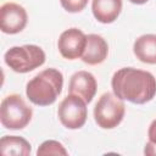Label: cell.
I'll use <instances>...</instances> for the list:
<instances>
[{
  "instance_id": "obj_5",
  "label": "cell",
  "mask_w": 156,
  "mask_h": 156,
  "mask_svg": "<svg viewBox=\"0 0 156 156\" xmlns=\"http://www.w3.org/2000/svg\"><path fill=\"white\" fill-rule=\"evenodd\" d=\"M126 113V106L122 99L113 93H104L94 107V119L102 129L117 127Z\"/></svg>"
},
{
  "instance_id": "obj_14",
  "label": "cell",
  "mask_w": 156,
  "mask_h": 156,
  "mask_svg": "<svg viewBox=\"0 0 156 156\" xmlns=\"http://www.w3.org/2000/svg\"><path fill=\"white\" fill-rule=\"evenodd\" d=\"M68 152L65 146L56 140H46L44 141L37 150V155H63L66 156Z\"/></svg>"
},
{
  "instance_id": "obj_10",
  "label": "cell",
  "mask_w": 156,
  "mask_h": 156,
  "mask_svg": "<svg viewBox=\"0 0 156 156\" xmlns=\"http://www.w3.org/2000/svg\"><path fill=\"white\" fill-rule=\"evenodd\" d=\"M108 54V45L106 40L99 34H88L87 45L82 55V61L90 66L102 63Z\"/></svg>"
},
{
  "instance_id": "obj_12",
  "label": "cell",
  "mask_w": 156,
  "mask_h": 156,
  "mask_svg": "<svg viewBox=\"0 0 156 156\" xmlns=\"http://www.w3.org/2000/svg\"><path fill=\"white\" fill-rule=\"evenodd\" d=\"M136 58L144 63L156 65V34L140 35L133 45Z\"/></svg>"
},
{
  "instance_id": "obj_2",
  "label": "cell",
  "mask_w": 156,
  "mask_h": 156,
  "mask_svg": "<svg viewBox=\"0 0 156 156\" xmlns=\"http://www.w3.org/2000/svg\"><path fill=\"white\" fill-rule=\"evenodd\" d=\"M63 76L56 68H46L34 76L26 87V95L38 106L52 105L62 91Z\"/></svg>"
},
{
  "instance_id": "obj_15",
  "label": "cell",
  "mask_w": 156,
  "mask_h": 156,
  "mask_svg": "<svg viewBox=\"0 0 156 156\" xmlns=\"http://www.w3.org/2000/svg\"><path fill=\"white\" fill-rule=\"evenodd\" d=\"M149 141L145 145L144 154L147 156H156V119H154L147 130Z\"/></svg>"
},
{
  "instance_id": "obj_9",
  "label": "cell",
  "mask_w": 156,
  "mask_h": 156,
  "mask_svg": "<svg viewBox=\"0 0 156 156\" xmlns=\"http://www.w3.org/2000/svg\"><path fill=\"white\" fill-rule=\"evenodd\" d=\"M96 88H98L96 79L90 72L78 71L69 79L68 91L69 94H76L80 96L87 104H89L91 102L96 93Z\"/></svg>"
},
{
  "instance_id": "obj_13",
  "label": "cell",
  "mask_w": 156,
  "mask_h": 156,
  "mask_svg": "<svg viewBox=\"0 0 156 156\" xmlns=\"http://www.w3.org/2000/svg\"><path fill=\"white\" fill-rule=\"evenodd\" d=\"M32 146L22 136L17 135H5L0 140V152L2 155H30Z\"/></svg>"
},
{
  "instance_id": "obj_6",
  "label": "cell",
  "mask_w": 156,
  "mask_h": 156,
  "mask_svg": "<svg viewBox=\"0 0 156 156\" xmlns=\"http://www.w3.org/2000/svg\"><path fill=\"white\" fill-rule=\"evenodd\" d=\"M57 116L63 127L79 129L87 122V102L76 94H68L58 105Z\"/></svg>"
},
{
  "instance_id": "obj_1",
  "label": "cell",
  "mask_w": 156,
  "mask_h": 156,
  "mask_svg": "<svg viewBox=\"0 0 156 156\" xmlns=\"http://www.w3.org/2000/svg\"><path fill=\"white\" fill-rule=\"evenodd\" d=\"M113 94L132 104L143 105L156 95V78L152 73L133 67L116 71L111 79Z\"/></svg>"
},
{
  "instance_id": "obj_17",
  "label": "cell",
  "mask_w": 156,
  "mask_h": 156,
  "mask_svg": "<svg viewBox=\"0 0 156 156\" xmlns=\"http://www.w3.org/2000/svg\"><path fill=\"white\" fill-rule=\"evenodd\" d=\"M132 4H135V5H143L145 2H147L149 0H129Z\"/></svg>"
},
{
  "instance_id": "obj_4",
  "label": "cell",
  "mask_w": 156,
  "mask_h": 156,
  "mask_svg": "<svg viewBox=\"0 0 156 156\" xmlns=\"http://www.w3.org/2000/svg\"><path fill=\"white\" fill-rule=\"evenodd\" d=\"M33 111L18 94H10L0 105V121L7 129H23L32 119Z\"/></svg>"
},
{
  "instance_id": "obj_8",
  "label": "cell",
  "mask_w": 156,
  "mask_h": 156,
  "mask_svg": "<svg viewBox=\"0 0 156 156\" xmlns=\"http://www.w3.org/2000/svg\"><path fill=\"white\" fill-rule=\"evenodd\" d=\"M87 45V35L78 28H69L61 33L57 48L62 57L67 60H77L82 57Z\"/></svg>"
},
{
  "instance_id": "obj_16",
  "label": "cell",
  "mask_w": 156,
  "mask_h": 156,
  "mask_svg": "<svg viewBox=\"0 0 156 156\" xmlns=\"http://www.w3.org/2000/svg\"><path fill=\"white\" fill-rule=\"evenodd\" d=\"M60 2L67 12L76 13L84 10V7L88 4V0H60Z\"/></svg>"
},
{
  "instance_id": "obj_11",
  "label": "cell",
  "mask_w": 156,
  "mask_h": 156,
  "mask_svg": "<svg viewBox=\"0 0 156 156\" xmlns=\"http://www.w3.org/2000/svg\"><path fill=\"white\" fill-rule=\"evenodd\" d=\"M91 11L99 22L112 23L122 11V0H93Z\"/></svg>"
},
{
  "instance_id": "obj_7",
  "label": "cell",
  "mask_w": 156,
  "mask_h": 156,
  "mask_svg": "<svg viewBox=\"0 0 156 156\" xmlns=\"http://www.w3.org/2000/svg\"><path fill=\"white\" fill-rule=\"evenodd\" d=\"M28 15L23 6L5 2L0 9V28L6 34H17L27 26Z\"/></svg>"
},
{
  "instance_id": "obj_3",
  "label": "cell",
  "mask_w": 156,
  "mask_h": 156,
  "mask_svg": "<svg viewBox=\"0 0 156 156\" xmlns=\"http://www.w3.org/2000/svg\"><path fill=\"white\" fill-rule=\"evenodd\" d=\"M5 63L17 73L30 72L45 62L44 50L33 44L13 46L5 52Z\"/></svg>"
}]
</instances>
